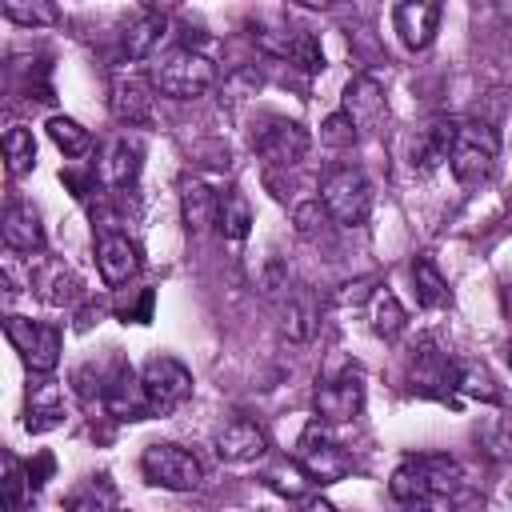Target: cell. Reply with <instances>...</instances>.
<instances>
[{"mask_svg":"<svg viewBox=\"0 0 512 512\" xmlns=\"http://www.w3.org/2000/svg\"><path fill=\"white\" fill-rule=\"evenodd\" d=\"M292 512H332V504L320 496H300V500H292Z\"/></svg>","mask_w":512,"mask_h":512,"instance_id":"cell-35","label":"cell"},{"mask_svg":"<svg viewBox=\"0 0 512 512\" xmlns=\"http://www.w3.org/2000/svg\"><path fill=\"white\" fill-rule=\"evenodd\" d=\"M268 484H272L276 492L292 496V500L308 496V476H304L300 464H280V468H272V472H268Z\"/></svg>","mask_w":512,"mask_h":512,"instance_id":"cell-30","label":"cell"},{"mask_svg":"<svg viewBox=\"0 0 512 512\" xmlns=\"http://www.w3.org/2000/svg\"><path fill=\"white\" fill-rule=\"evenodd\" d=\"M140 156H144L140 140H132V136L108 140V144H104V156H100V184H108V188H128V184L140 176Z\"/></svg>","mask_w":512,"mask_h":512,"instance_id":"cell-13","label":"cell"},{"mask_svg":"<svg viewBox=\"0 0 512 512\" xmlns=\"http://www.w3.org/2000/svg\"><path fill=\"white\" fill-rule=\"evenodd\" d=\"M320 140L328 148H352L356 144V124L344 116V112H332L324 124H320Z\"/></svg>","mask_w":512,"mask_h":512,"instance_id":"cell-31","label":"cell"},{"mask_svg":"<svg viewBox=\"0 0 512 512\" xmlns=\"http://www.w3.org/2000/svg\"><path fill=\"white\" fill-rule=\"evenodd\" d=\"M4 160H8V176H24L36 164V140H32L28 128L12 124L4 132Z\"/></svg>","mask_w":512,"mask_h":512,"instance_id":"cell-28","label":"cell"},{"mask_svg":"<svg viewBox=\"0 0 512 512\" xmlns=\"http://www.w3.org/2000/svg\"><path fill=\"white\" fill-rule=\"evenodd\" d=\"M216 224H220L224 240L240 244V240L252 232V204H248V196L236 192V188L220 192V220H216Z\"/></svg>","mask_w":512,"mask_h":512,"instance_id":"cell-23","label":"cell"},{"mask_svg":"<svg viewBox=\"0 0 512 512\" xmlns=\"http://www.w3.org/2000/svg\"><path fill=\"white\" fill-rule=\"evenodd\" d=\"M296 464L304 468L308 480H316V484H336V480L348 476L352 456H348V452L328 436V428L316 420V424L304 428V436H300V444H296Z\"/></svg>","mask_w":512,"mask_h":512,"instance_id":"cell-8","label":"cell"},{"mask_svg":"<svg viewBox=\"0 0 512 512\" xmlns=\"http://www.w3.org/2000/svg\"><path fill=\"white\" fill-rule=\"evenodd\" d=\"M312 408H316V420L320 424H344V420H352L364 408V384H360V376L356 372H344L336 380H324L312 392Z\"/></svg>","mask_w":512,"mask_h":512,"instance_id":"cell-9","label":"cell"},{"mask_svg":"<svg viewBox=\"0 0 512 512\" xmlns=\"http://www.w3.org/2000/svg\"><path fill=\"white\" fill-rule=\"evenodd\" d=\"M148 84L168 100H196L216 84V64L204 52L176 44V48L156 56V64L148 72Z\"/></svg>","mask_w":512,"mask_h":512,"instance_id":"cell-1","label":"cell"},{"mask_svg":"<svg viewBox=\"0 0 512 512\" xmlns=\"http://www.w3.org/2000/svg\"><path fill=\"white\" fill-rule=\"evenodd\" d=\"M496 152H500V136L488 124H460L456 128V144L448 156V168L456 176V184H484L496 168Z\"/></svg>","mask_w":512,"mask_h":512,"instance_id":"cell-3","label":"cell"},{"mask_svg":"<svg viewBox=\"0 0 512 512\" xmlns=\"http://www.w3.org/2000/svg\"><path fill=\"white\" fill-rule=\"evenodd\" d=\"M104 408L112 412V416H120V420H144V416H152V408H148V396H144V384H140V376L128 368V364H116L112 372H108V384H104Z\"/></svg>","mask_w":512,"mask_h":512,"instance_id":"cell-10","label":"cell"},{"mask_svg":"<svg viewBox=\"0 0 512 512\" xmlns=\"http://www.w3.org/2000/svg\"><path fill=\"white\" fill-rule=\"evenodd\" d=\"M180 220L192 236L208 232L216 220H220V192L208 188L204 180H184L180 188Z\"/></svg>","mask_w":512,"mask_h":512,"instance_id":"cell-15","label":"cell"},{"mask_svg":"<svg viewBox=\"0 0 512 512\" xmlns=\"http://www.w3.org/2000/svg\"><path fill=\"white\" fill-rule=\"evenodd\" d=\"M412 284H416V300L424 308H444L448 304V280L440 276L432 256H416L412 264Z\"/></svg>","mask_w":512,"mask_h":512,"instance_id":"cell-25","label":"cell"},{"mask_svg":"<svg viewBox=\"0 0 512 512\" xmlns=\"http://www.w3.org/2000/svg\"><path fill=\"white\" fill-rule=\"evenodd\" d=\"M324 216H328V212H324L320 200H304V204L296 208V232H300V236H316L320 224H324Z\"/></svg>","mask_w":512,"mask_h":512,"instance_id":"cell-33","label":"cell"},{"mask_svg":"<svg viewBox=\"0 0 512 512\" xmlns=\"http://www.w3.org/2000/svg\"><path fill=\"white\" fill-rule=\"evenodd\" d=\"M160 36H164V16H160V12H140L136 20L124 24V36H120V40H124L128 60H144V56L156 52Z\"/></svg>","mask_w":512,"mask_h":512,"instance_id":"cell-21","label":"cell"},{"mask_svg":"<svg viewBox=\"0 0 512 512\" xmlns=\"http://www.w3.org/2000/svg\"><path fill=\"white\" fill-rule=\"evenodd\" d=\"M68 512H116V484L108 476H92L80 480L68 496H64Z\"/></svg>","mask_w":512,"mask_h":512,"instance_id":"cell-22","label":"cell"},{"mask_svg":"<svg viewBox=\"0 0 512 512\" xmlns=\"http://www.w3.org/2000/svg\"><path fill=\"white\" fill-rule=\"evenodd\" d=\"M340 112L356 124V132H372L384 116V88L376 76H356L348 80L344 88V100H340Z\"/></svg>","mask_w":512,"mask_h":512,"instance_id":"cell-11","label":"cell"},{"mask_svg":"<svg viewBox=\"0 0 512 512\" xmlns=\"http://www.w3.org/2000/svg\"><path fill=\"white\" fill-rule=\"evenodd\" d=\"M136 248H132V240L124 236V232H100V240H96V268H100V280L104 284H124L132 272H136Z\"/></svg>","mask_w":512,"mask_h":512,"instance_id":"cell-16","label":"cell"},{"mask_svg":"<svg viewBox=\"0 0 512 512\" xmlns=\"http://www.w3.org/2000/svg\"><path fill=\"white\" fill-rule=\"evenodd\" d=\"M140 468H144L148 484L168 488V492H192L204 480L200 460L180 444H148L140 456Z\"/></svg>","mask_w":512,"mask_h":512,"instance_id":"cell-6","label":"cell"},{"mask_svg":"<svg viewBox=\"0 0 512 512\" xmlns=\"http://www.w3.org/2000/svg\"><path fill=\"white\" fill-rule=\"evenodd\" d=\"M4 332L8 340L16 344L20 360L28 364V372L36 376H48L56 364H60V328L56 324H44V320H28V316H8L4 320Z\"/></svg>","mask_w":512,"mask_h":512,"instance_id":"cell-4","label":"cell"},{"mask_svg":"<svg viewBox=\"0 0 512 512\" xmlns=\"http://www.w3.org/2000/svg\"><path fill=\"white\" fill-rule=\"evenodd\" d=\"M140 384H144L152 416H168L192 396V372L176 356H152L140 368Z\"/></svg>","mask_w":512,"mask_h":512,"instance_id":"cell-5","label":"cell"},{"mask_svg":"<svg viewBox=\"0 0 512 512\" xmlns=\"http://www.w3.org/2000/svg\"><path fill=\"white\" fill-rule=\"evenodd\" d=\"M452 388L464 392V396H472V400H484V404H496V400H500V388H496L492 372H488L484 364H476V360H460V364H456Z\"/></svg>","mask_w":512,"mask_h":512,"instance_id":"cell-24","label":"cell"},{"mask_svg":"<svg viewBox=\"0 0 512 512\" xmlns=\"http://www.w3.org/2000/svg\"><path fill=\"white\" fill-rule=\"evenodd\" d=\"M4 16L8 20H16V24H48V20H56V8H48V4H4Z\"/></svg>","mask_w":512,"mask_h":512,"instance_id":"cell-32","label":"cell"},{"mask_svg":"<svg viewBox=\"0 0 512 512\" xmlns=\"http://www.w3.org/2000/svg\"><path fill=\"white\" fill-rule=\"evenodd\" d=\"M316 200L324 204V212H328L336 224L356 228V224H364L368 212H372V184H368V176H364L360 168L340 164V168L324 172Z\"/></svg>","mask_w":512,"mask_h":512,"instance_id":"cell-2","label":"cell"},{"mask_svg":"<svg viewBox=\"0 0 512 512\" xmlns=\"http://www.w3.org/2000/svg\"><path fill=\"white\" fill-rule=\"evenodd\" d=\"M500 16H504V20H512V4H500Z\"/></svg>","mask_w":512,"mask_h":512,"instance_id":"cell-36","label":"cell"},{"mask_svg":"<svg viewBox=\"0 0 512 512\" xmlns=\"http://www.w3.org/2000/svg\"><path fill=\"white\" fill-rule=\"evenodd\" d=\"M252 148H256V156H264L268 164H276V168H292V164H300V160L308 156L312 136H308V128H304L300 120H288V116H264L260 128L252 132Z\"/></svg>","mask_w":512,"mask_h":512,"instance_id":"cell-7","label":"cell"},{"mask_svg":"<svg viewBox=\"0 0 512 512\" xmlns=\"http://www.w3.org/2000/svg\"><path fill=\"white\" fill-rule=\"evenodd\" d=\"M4 488H8V508L20 512V504H24V488H32V480H24V472H20L16 460H8V480H4Z\"/></svg>","mask_w":512,"mask_h":512,"instance_id":"cell-34","label":"cell"},{"mask_svg":"<svg viewBox=\"0 0 512 512\" xmlns=\"http://www.w3.org/2000/svg\"><path fill=\"white\" fill-rule=\"evenodd\" d=\"M64 424V396L56 388V380H40L28 388V412H24V428L28 432H52Z\"/></svg>","mask_w":512,"mask_h":512,"instance_id":"cell-18","label":"cell"},{"mask_svg":"<svg viewBox=\"0 0 512 512\" xmlns=\"http://www.w3.org/2000/svg\"><path fill=\"white\" fill-rule=\"evenodd\" d=\"M152 84H144V80H136V76H120L116 84H112V112H116V120H124V124H144L148 116H152Z\"/></svg>","mask_w":512,"mask_h":512,"instance_id":"cell-20","label":"cell"},{"mask_svg":"<svg viewBox=\"0 0 512 512\" xmlns=\"http://www.w3.org/2000/svg\"><path fill=\"white\" fill-rule=\"evenodd\" d=\"M504 352H508V364H512V340H508V348H504Z\"/></svg>","mask_w":512,"mask_h":512,"instance_id":"cell-37","label":"cell"},{"mask_svg":"<svg viewBox=\"0 0 512 512\" xmlns=\"http://www.w3.org/2000/svg\"><path fill=\"white\" fill-rule=\"evenodd\" d=\"M456 120H432L428 128H420V136L412 140V164H420L424 172L436 164H448L452 144H456Z\"/></svg>","mask_w":512,"mask_h":512,"instance_id":"cell-19","label":"cell"},{"mask_svg":"<svg viewBox=\"0 0 512 512\" xmlns=\"http://www.w3.org/2000/svg\"><path fill=\"white\" fill-rule=\"evenodd\" d=\"M4 244L16 252H40L44 248V228H40V212L28 200H12L4 208Z\"/></svg>","mask_w":512,"mask_h":512,"instance_id":"cell-17","label":"cell"},{"mask_svg":"<svg viewBox=\"0 0 512 512\" xmlns=\"http://www.w3.org/2000/svg\"><path fill=\"white\" fill-rule=\"evenodd\" d=\"M312 332H316V304L308 296H288L284 300V336L300 344Z\"/></svg>","mask_w":512,"mask_h":512,"instance_id":"cell-29","label":"cell"},{"mask_svg":"<svg viewBox=\"0 0 512 512\" xmlns=\"http://www.w3.org/2000/svg\"><path fill=\"white\" fill-rule=\"evenodd\" d=\"M440 16H444L440 4H396V8H392V24H396V32H400V44L412 48V52L428 48V44L436 40Z\"/></svg>","mask_w":512,"mask_h":512,"instance_id":"cell-12","label":"cell"},{"mask_svg":"<svg viewBox=\"0 0 512 512\" xmlns=\"http://www.w3.org/2000/svg\"><path fill=\"white\" fill-rule=\"evenodd\" d=\"M48 140H52L64 156H88V152H92V132L80 128L72 116H52V120H48Z\"/></svg>","mask_w":512,"mask_h":512,"instance_id":"cell-27","label":"cell"},{"mask_svg":"<svg viewBox=\"0 0 512 512\" xmlns=\"http://www.w3.org/2000/svg\"><path fill=\"white\" fill-rule=\"evenodd\" d=\"M264 452H268V436L252 420H232L216 436V456L228 460V464H248V460H260Z\"/></svg>","mask_w":512,"mask_h":512,"instance_id":"cell-14","label":"cell"},{"mask_svg":"<svg viewBox=\"0 0 512 512\" xmlns=\"http://www.w3.org/2000/svg\"><path fill=\"white\" fill-rule=\"evenodd\" d=\"M368 320H372V332H376V336H384V340L400 336V332H404V324H408V316H404V304H400V300H396L388 288L372 292V304H368Z\"/></svg>","mask_w":512,"mask_h":512,"instance_id":"cell-26","label":"cell"}]
</instances>
